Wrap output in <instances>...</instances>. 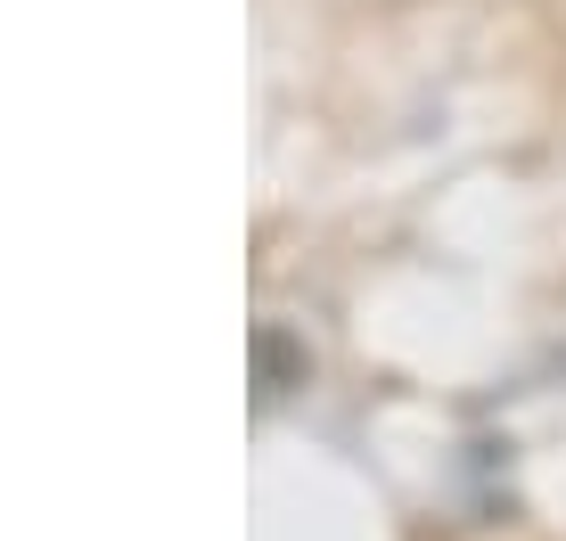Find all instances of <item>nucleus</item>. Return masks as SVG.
<instances>
[{
	"label": "nucleus",
	"instance_id": "1",
	"mask_svg": "<svg viewBox=\"0 0 566 541\" xmlns=\"http://www.w3.org/2000/svg\"><path fill=\"white\" fill-rule=\"evenodd\" d=\"M304 370H312V361L280 337V328H263V337H255V394L263 402H280L287 385H304Z\"/></svg>",
	"mask_w": 566,
	"mask_h": 541
}]
</instances>
